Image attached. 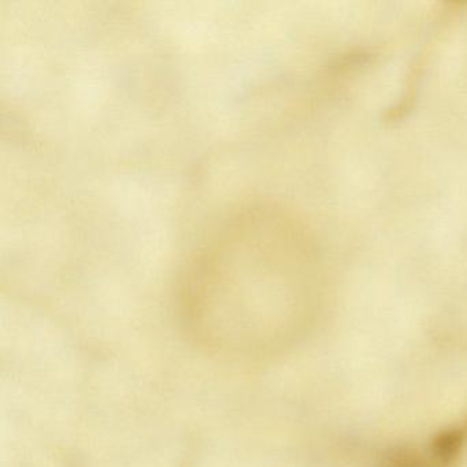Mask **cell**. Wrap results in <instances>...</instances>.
Returning <instances> with one entry per match:
<instances>
[{
	"instance_id": "obj_1",
	"label": "cell",
	"mask_w": 467,
	"mask_h": 467,
	"mask_svg": "<svg viewBox=\"0 0 467 467\" xmlns=\"http://www.w3.org/2000/svg\"><path fill=\"white\" fill-rule=\"evenodd\" d=\"M308 253L280 207L253 202L232 214L188 264L180 306L198 340L234 357L272 348L305 294Z\"/></svg>"
}]
</instances>
